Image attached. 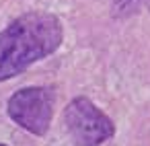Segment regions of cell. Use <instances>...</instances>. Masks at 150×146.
Instances as JSON below:
<instances>
[{
  "instance_id": "obj_4",
  "label": "cell",
  "mask_w": 150,
  "mask_h": 146,
  "mask_svg": "<svg viewBox=\"0 0 150 146\" xmlns=\"http://www.w3.org/2000/svg\"><path fill=\"white\" fill-rule=\"evenodd\" d=\"M113 4V13L119 17H127L134 15L142 9H150V0H111Z\"/></svg>"
},
{
  "instance_id": "obj_5",
  "label": "cell",
  "mask_w": 150,
  "mask_h": 146,
  "mask_svg": "<svg viewBox=\"0 0 150 146\" xmlns=\"http://www.w3.org/2000/svg\"><path fill=\"white\" fill-rule=\"evenodd\" d=\"M0 146H6V144H0Z\"/></svg>"
},
{
  "instance_id": "obj_1",
  "label": "cell",
  "mask_w": 150,
  "mask_h": 146,
  "mask_svg": "<svg viewBox=\"0 0 150 146\" xmlns=\"http://www.w3.org/2000/svg\"><path fill=\"white\" fill-rule=\"evenodd\" d=\"M64 41V27L52 13L33 11L0 31V80L15 78L31 64L52 56Z\"/></svg>"
},
{
  "instance_id": "obj_2",
  "label": "cell",
  "mask_w": 150,
  "mask_h": 146,
  "mask_svg": "<svg viewBox=\"0 0 150 146\" xmlns=\"http://www.w3.org/2000/svg\"><path fill=\"white\" fill-rule=\"evenodd\" d=\"M54 103H56V95L52 89L25 86V89H19L8 99L6 111H8V117L23 130L35 136H45L52 125Z\"/></svg>"
},
{
  "instance_id": "obj_3",
  "label": "cell",
  "mask_w": 150,
  "mask_h": 146,
  "mask_svg": "<svg viewBox=\"0 0 150 146\" xmlns=\"http://www.w3.org/2000/svg\"><path fill=\"white\" fill-rule=\"evenodd\" d=\"M64 121L78 146H99L115 134L113 119L86 97H76L66 105Z\"/></svg>"
}]
</instances>
